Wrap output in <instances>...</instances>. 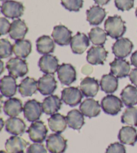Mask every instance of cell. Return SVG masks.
<instances>
[{"label": "cell", "mask_w": 137, "mask_h": 153, "mask_svg": "<svg viewBox=\"0 0 137 153\" xmlns=\"http://www.w3.org/2000/svg\"><path fill=\"white\" fill-rule=\"evenodd\" d=\"M135 14H136V17H137V7H136V11H135Z\"/></svg>", "instance_id": "47"}, {"label": "cell", "mask_w": 137, "mask_h": 153, "mask_svg": "<svg viewBox=\"0 0 137 153\" xmlns=\"http://www.w3.org/2000/svg\"><path fill=\"white\" fill-rule=\"evenodd\" d=\"M110 72L117 78H125L128 76L130 70V63L123 59H115L110 63Z\"/></svg>", "instance_id": "15"}, {"label": "cell", "mask_w": 137, "mask_h": 153, "mask_svg": "<svg viewBox=\"0 0 137 153\" xmlns=\"http://www.w3.org/2000/svg\"><path fill=\"white\" fill-rule=\"evenodd\" d=\"M1 128H3V123H4V122H3V120L1 119Z\"/></svg>", "instance_id": "45"}, {"label": "cell", "mask_w": 137, "mask_h": 153, "mask_svg": "<svg viewBox=\"0 0 137 153\" xmlns=\"http://www.w3.org/2000/svg\"><path fill=\"white\" fill-rule=\"evenodd\" d=\"M46 147L50 153H64L67 149V140L60 134H52L46 140Z\"/></svg>", "instance_id": "7"}, {"label": "cell", "mask_w": 137, "mask_h": 153, "mask_svg": "<svg viewBox=\"0 0 137 153\" xmlns=\"http://www.w3.org/2000/svg\"><path fill=\"white\" fill-rule=\"evenodd\" d=\"M94 1L97 5H105L107 4L110 0H94Z\"/></svg>", "instance_id": "44"}, {"label": "cell", "mask_w": 137, "mask_h": 153, "mask_svg": "<svg viewBox=\"0 0 137 153\" xmlns=\"http://www.w3.org/2000/svg\"><path fill=\"white\" fill-rule=\"evenodd\" d=\"M83 0H61V4L70 12H78L83 6Z\"/></svg>", "instance_id": "37"}, {"label": "cell", "mask_w": 137, "mask_h": 153, "mask_svg": "<svg viewBox=\"0 0 137 153\" xmlns=\"http://www.w3.org/2000/svg\"><path fill=\"white\" fill-rule=\"evenodd\" d=\"M130 61L134 67L137 68V51L134 53L130 57Z\"/></svg>", "instance_id": "43"}, {"label": "cell", "mask_w": 137, "mask_h": 153, "mask_svg": "<svg viewBox=\"0 0 137 153\" xmlns=\"http://www.w3.org/2000/svg\"><path fill=\"white\" fill-rule=\"evenodd\" d=\"M90 45L88 38L84 33L78 32L71 40L70 46L74 53L81 54L84 53Z\"/></svg>", "instance_id": "16"}, {"label": "cell", "mask_w": 137, "mask_h": 153, "mask_svg": "<svg viewBox=\"0 0 137 153\" xmlns=\"http://www.w3.org/2000/svg\"><path fill=\"white\" fill-rule=\"evenodd\" d=\"M62 100L56 95H51L43 101V112L47 115H52L57 112L61 108Z\"/></svg>", "instance_id": "23"}, {"label": "cell", "mask_w": 137, "mask_h": 153, "mask_svg": "<svg viewBox=\"0 0 137 153\" xmlns=\"http://www.w3.org/2000/svg\"><path fill=\"white\" fill-rule=\"evenodd\" d=\"M105 28L106 34L114 39H119L124 34L127 28L121 17L115 15L109 16L105 21Z\"/></svg>", "instance_id": "1"}, {"label": "cell", "mask_w": 137, "mask_h": 153, "mask_svg": "<svg viewBox=\"0 0 137 153\" xmlns=\"http://www.w3.org/2000/svg\"><path fill=\"white\" fill-rule=\"evenodd\" d=\"M108 56V52L102 46H92L87 53L86 60L93 65H104Z\"/></svg>", "instance_id": "11"}, {"label": "cell", "mask_w": 137, "mask_h": 153, "mask_svg": "<svg viewBox=\"0 0 137 153\" xmlns=\"http://www.w3.org/2000/svg\"><path fill=\"white\" fill-rule=\"evenodd\" d=\"M90 40L93 45L96 46H102L105 44L107 39V34L99 27H95L91 29L89 34Z\"/></svg>", "instance_id": "34"}, {"label": "cell", "mask_w": 137, "mask_h": 153, "mask_svg": "<svg viewBox=\"0 0 137 153\" xmlns=\"http://www.w3.org/2000/svg\"><path fill=\"white\" fill-rule=\"evenodd\" d=\"M83 95L81 90L78 87H66L62 91V100L70 107H74L81 103Z\"/></svg>", "instance_id": "8"}, {"label": "cell", "mask_w": 137, "mask_h": 153, "mask_svg": "<svg viewBox=\"0 0 137 153\" xmlns=\"http://www.w3.org/2000/svg\"><path fill=\"white\" fill-rule=\"evenodd\" d=\"M1 1H7V0H1Z\"/></svg>", "instance_id": "48"}, {"label": "cell", "mask_w": 137, "mask_h": 153, "mask_svg": "<svg viewBox=\"0 0 137 153\" xmlns=\"http://www.w3.org/2000/svg\"><path fill=\"white\" fill-rule=\"evenodd\" d=\"M38 91L43 95H52L57 88V81L50 74H46L39 79L38 81Z\"/></svg>", "instance_id": "14"}, {"label": "cell", "mask_w": 137, "mask_h": 153, "mask_svg": "<svg viewBox=\"0 0 137 153\" xmlns=\"http://www.w3.org/2000/svg\"><path fill=\"white\" fill-rule=\"evenodd\" d=\"M0 32L1 35L7 34L10 32V30L11 28V24L6 18H0Z\"/></svg>", "instance_id": "41"}, {"label": "cell", "mask_w": 137, "mask_h": 153, "mask_svg": "<svg viewBox=\"0 0 137 153\" xmlns=\"http://www.w3.org/2000/svg\"><path fill=\"white\" fill-rule=\"evenodd\" d=\"M118 138L122 144L134 146L137 142L136 130L129 126H123L119 131Z\"/></svg>", "instance_id": "25"}, {"label": "cell", "mask_w": 137, "mask_h": 153, "mask_svg": "<svg viewBox=\"0 0 137 153\" xmlns=\"http://www.w3.org/2000/svg\"><path fill=\"white\" fill-rule=\"evenodd\" d=\"M32 43L28 40H17L13 45V53L18 58L26 59L32 52Z\"/></svg>", "instance_id": "30"}, {"label": "cell", "mask_w": 137, "mask_h": 153, "mask_svg": "<svg viewBox=\"0 0 137 153\" xmlns=\"http://www.w3.org/2000/svg\"><path fill=\"white\" fill-rule=\"evenodd\" d=\"M120 96L122 103L127 107L137 104V89L135 86L128 85L122 90Z\"/></svg>", "instance_id": "32"}, {"label": "cell", "mask_w": 137, "mask_h": 153, "mask_svg": "<svg viewBox=\"0 0 137 153\" xmlns=\"http://www.w3.org/2000/svg\"><path fill=\"white\" fill-rule=\"evenodd\" d=\"M38 66L45 74L54 75L59 68L58 59L52 54H45L40 59Z\"/></svg>", "instance_id": "13"}, {"label": "cell", "mask_w": 137, "mask_h": 153, "mask_svg": "<svg viewBox=\"0 0 137 153\" xmlns=\"http://www.w3.org/2000/svg\"><path fill=\"white\" fill-rule=\"evenodd\" d=\"M66 120L68 126L74 130H79L84 124V117L80 111L72 110L68 113Z\"/></svg>", "instance_id": "31"}, {"label": "cell", "mask_w": 137, "mask_h": 153, "mask_svg": "<svg viewBox=\"0 0 137 153\" xmlns=\"http://www.w3.org/2000/svg\"><path fill=\"white\" fill-rule=\"evenodd\" d=\"M48 121L50 130L54 132L61 134L66 129L68 124L66 117L61 114L56 113L52 114L49 117Z\"/></svg>", "instance_id": "27"}, {"label": "cell", "mask_w": 137, "mask_h": 153, "mask_svg": "<svg viewBox=\"0 0 137 153\" xmlns=\"http://www.w3.org/2000/svg\"><path fill=\"white\" fill-rule=\"evenodd\" d=\"M5 130L15 136L23 134L26 129V125L23 120L17 117H11L5 122Z\"/></svg>", "instance_id": "24"}, {"label": "cell", "mask_w": 137, "mask_h": 153, "mask_svg": "<svg viewBox=\"0 0 137 153\" xmlns=\"http://www.w3.org/2000/svg\"><path fill=\"white\" fill-rule=\"evenodd\" d=\"M18 85L15 78L12 75H5L1 79V93L5 97H12L17 92Z\"/></svg>", "instance_id": "22"}, {"label": "cell", "mask_w": 137, "mask_h": 153, "mask_svg": "<svg viewBox=\"0 0 137 153\" xmlns=\"http://www.w3.org/2000/svg\"><path fill=\"white\" fill-rule=\"evenodd\" d=\"M0 153H8V152H6L4 151H1V152H0Z\"/></svg>", "instance_id": "46"}, {"label": "cell", "mask_w": 137, "mask_h": 153, "mask_svg": "<svg viewBox=\"0 0 137 153\" xmlns=\"http://www.w3.org/2000/svg\"><path fill=\"white\" fill-rule=\"evenodd\" d=\"M129 78L132 83L137 87V68L131 71L129 74Z\"/></svg>", "instance_id": "42"}, {"label": "cell", "mask_w": 137, "mask_h": 153, "mask_svg": "<svg viewBox=\"0 0 137 153\" xmlns=\"http://www.w3.org/2000/svg\"><path fill=\"white\" fill-rule=\"evenodd\" d=\"M100 105L94 99H86L81 103L80 110L84 116L88 117H96L100 113Z\"/></svg>", "instance_id": "20"}, {"label": "cell", "mask_w": 137, "mask_h": 153, "mask_svg": "<svg viewBox=\"0 0 137 153\" xmlns=\"http://www.w3.org/2000/svg\"><path fill=\"white\" fill-rule=\"evenodd\" d=\"M80 90L84 96L94 97L99 91V83L96 79L87 76L81 81Z\"/></svg>", "instance_id": "17"}, {"label": "cell", "mask_w": 137, "mask_h": 153, "mask_svg": "<svg viewBox=\"0 0 137 153\" xmlns=\"http://www.w3.org/2000/svg\"><path fill=\"white\" fill-rule=\"evenodd\" d=\"M1 12L5 17L8 18H18L24 14V6L21 2L13 0H7L2 4Z\"/></svg>", "instance_id": "5"}, {"label": "cell", "mask_w": 137, "mask_h": 153, "mask_svg": "<svg viewBox=\"0 0 137 153\" xmlns=\"http://www.w3.org/2000/svg\"><path fill=\"white\" fill-rule=\"evenodd\" d=\"M19 92L22 97H30L38 90V81L34 78L27 76L18 86Z\"/></svg>", "instance_id": "28"}, {"label": "cell", "mask_w": 137, "mask_h": 153, "mask_svg": "<svg viewBox=\"0 0 137 153\" xmlns=\"http://www.w3.org/2000/svg\"><path fill=\"white\" fill-rule=\"evenodd\" d=\"M116 8L120 11H128L134 7L135 0H114Z\"/></svg>", "instance_id": "38"}, {"label": "cell", "mask_w": 137, "mask_h": 153, "mask_svg": "<svg viewBox=\"0 0 137 153\" xmlns=\"http://www.w3.org/2000/svg\"><path fill=\"white\" fill-rule=\"evenodd\" d=\"M87 21L92 26H98L106 16L105 10L100 5H93L86 11Z\"/></svg>", "instance_id": "18"}, {"label": "cell", "mask_w": 137, "mask_h": 153, "mask_svg": "<svg viewBox=\"0 0 137 153\" xmlns=\"http://www.w3.org/2000/svg\"><path fill=\"white\" fill-rule=\"evenodd\" d=\"M121 122L132 126H137V108L128 107L121 116Z\"/></svg>", "instance_id": "35"}, {"label": "cell", "mask_w": 137, "mask_h": 153, "mask_svg": "<svg viewBox=\"0 0 137 153\" xmlns=\"http://www.w3.org/2000/svg\"><path fill=\"white\" fill-rule=\"evenodd\" d=\"M72 32L65 26L58 25L54 28L52 36L54 42L60 46L69 45L72 40Z\"/></svg>", "instance_id": "12"}, {"label": "cell", "mask_w": 137, "mask_h": 153, "mask_svg": "<svg viewBox=\"0 0 137 153\" xmlns=\"http://www.w3.org/2000/svg\"><path fill=\"white\" fill-rule=\"evenodd\" d=\"M28 31V28L24 20L20 19L15 20L11 24L10 30V36L15 40H24Z\"/></svg>", "instance_id": "21"}, {"label": "cell", "mask_w": 137, "mask_h": 153, "mask_svg": "<svg viewBox=\"0 0 137 153\" xmlns=\"http://www.w3.org/2000/svg\"><path fill=\"white\" fill-rule=\"evenodd\" d=\"M54 40L49 36H42L36 40V48L41 54H49L53 53L55 49Z\"/></svg>", "instance_id": "33"}, {"label": "cell", "mask_w": 137, "mask_h": 153, "mask_svg": "<svg viewBox=\"0 0 137 153\" xmlns=\"http://www.w3.org/2000/svg\"><path fill=\"white\" fill-rule=\"evenodd\" d=\"M13 51V46L7 39L0 40V58L6 59L12 56Z\"/></svg>", "instance_id": "36"}, {"label": "cell", "mask_w": 137, "mask_h": 153, "mask_svg": "<svg viewBox=\"0 0 137 153\" xmlns=\"http://www.w3.org/2000/svg\"><path fill=\"white\" fill-rule=\"evenodd\" d=\"M48 132L46 126L40 120L33 122L27 130L29 139L35 143H42L47 137Z\"/></svg>", "instance_id": "2"}, {"label": "cell", "mask_w": 137, "mask_h": 153, "mask_svg": "<svg viewBox=\"0 0 137 153\" xmlns=\"http://www.w3.org/2000/svg\"><path fill=\"white\" fill-rule=\"evenodd\" d=\"M133 44L127 38L118 39L112 46V53L118 59H124L131 53Z\"/></svg>", "instance_id": "9"}, {"label": "cell", "mask_w": 137, "mask_h": 153, "mask_svg": "<svg viewBox=\"0 0 137 153\" xmlns=\"http://www.w3.org/2000/svg\"><path fill=\"white\" fill-rule=\"evenodd\" d=\"M100 85L102 91L106 94H113L119 87V80L116 76L109 73L102 76Z\"/></svg>", "instance_id": "29"}, {"label": "cell", "mask_w": 137, "mask_h": 153, "mask_svg": "<svg viewBox=\"0 0 137 153\" xmlns=\"http://www.w3.org/2000/svg\"><path fill=\"white\" fill-rule=\"evenodd\" d=\"M6 68L10 75L14 78L23 77L28 73V65L25 60L12 58L7 61Z\"/></svg>", "instance_id": "3"}, {"label": "cell", "mask_w": 137, "mask_h": 153, "mask_svg": "<svg viewBox=\"0 0 137 153\" xmlns=\"http://www.w3.org/2000/svg\"><path fill=\"white\" fill-rule=\"evenodd\" d=\"M29 143L18 136H11L6 140L5 149L8 153H24Z\"/></svg>", "instance_id": "19"}, {"label": "cell", "mask_w": 137, "mask_h": 153, "mask_svg": "<svg viewBox=\"0 0 137 153\" xmlns=\"http://www.w3.org/2000/svg\"><path fill=\"white\" fill-rule=\"evenodd\" d=\"M101 107L106 114L116 116L123 107L122 101L116 95H107L101 102Z\"/></svg>", "instance_id": "4"}, {"label": "cell", "mask_w": 137, "mask_h": 153, "mask_svg": "<svg viewBox=\"0 0 137 153\" xmlns=\"http://www.w3.org/2000/svg\"><path fill=\"white\" fill-rule=\"evenodd\" d=\"M106 153H127L125 146L123 144L114 143L110 144L106 149Z\"/></svg>", "instance_id": "39"}, {"label": "cell", "mask_w": 137, "mask_h": 153, "mask_svg": "<svg viewBox=\"0 0 137 153\" xmlns=\"http://www.w3.org/2000/svg\"><path fill=\"white\" fill-rule=\"evenodd\" d=\"M24 111L22 102L18 98L10 97L5 101L4 105V111L10 117H17Z\"/></svg>", "instance_id": "26"}, {"label": "cell", "mask_w": 137, "mask_h": 153, "mask_svg": "<svg viewBox=\"0 0 137 153\" xmlns=\"http://www.w3.org/2000/svg\"><path fill=\"white\" fill-rule=\"evenodd\" d=\"M27 153H47V151L41 143H34L30 144L27 149Z\"/></svg>", "instance_id": "40"}, {"label": "cell", "mask_w": 137, "mask_h": 153, "mask_svg": "<svg viewBox=\"0 0 137 153\" xmlns=\"http://www.w3.org/2000/svg\"><path fill=\"white\" fill-rule=\"evenodd\" d=\"M24 115L27 121L34 122L38 121L42 116V105L35 100H30L24 106Z\"/></svg>", "instance_id": "6"}, {"label": "cell", "mask_w": 137, "mask_h": 153, "mask_svg": "<svg viewBox=\"0 0 137 153\" xmlns=\"http://www.w3.org/2000/svg\"><path fill=\"white\" fill-rule=\"evenodd\" d=\"M57 72L60 83L64 85H70L76 80V69L71 64L60 65Z\"/></svg>", "instance_id": "10"}]
</instances>
